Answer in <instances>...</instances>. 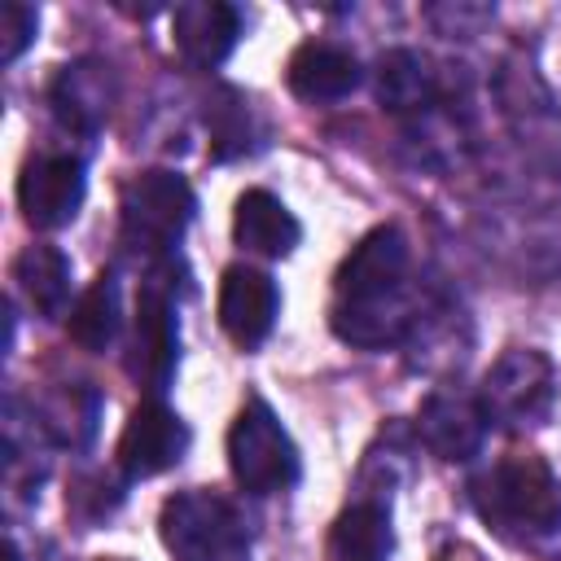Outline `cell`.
Returning a JSON list of instances; mask_svg holds the SVG:
<instances>
[{
	"label": "cell",
	"mask_w": 561,
	"mask_h": 561,
	"mask_svg": "<svg viewBox=\"0 0 561 561\" xmlns=\"http://www.w3.org/2000/svg\"><path fill=\"white\" fill-rule=\"evenodd\" d=\"M329 324L359 351H381L421 324V307L408 294V237L399 224L368 228L333 276Z\"/></svg>",
	"instance_id": "6da1fadb"
},
{
	"label": "cell",
	"mask_w": 561,
	"mask_h": 561,
	"mask_svg": "<svg viewBox=\"0 0 561 561\" xmlns=\"http://www.w3.org/2000/svg\"><path fill=\"white\" fill-rule=\"evenodd\" d=\"M469 491L478 513L508 539L535 543L561 535V478L530 451L500 456Z\"/></svg>",
	"instance_id": "7a4b0ae2"
},
{
	"label": "cell",
	"mask_w": 561,
	"mask_h": 561,
	"mask_svg": "<svg viewBox=\"0 0 561 561\" xmlns=\"http://www.w3.org/2000/svg\"><path fill=\"white\" fill-rule=\"evenodd\" d=\"M228 469L245 495H276L298 482V447L263 399H245V408L237 412L228 430Z\"/></svg>",
	"instance_id": "3957f363"
},
{
	"label": "cell",
	"mask_w": 561,
	"mask_h": 561,
	"mask_svg": "<svg viewBox=\"0 0 561 561\" xmlns=\"http://www.w3.org/2000/svg\"><path fill=\"white\" fill-rule=\"evenodd\" d=\"M478 403L486 425L500 430H535L552 416L557 403V368L535 346H508L482 377Z\"/></svg>",
	"instance_id": "277c9868"
},
{
	"label": "cell",
	"mask_w": 561,
	"mask_h": 561,
	"mask_svg": "<svg viewBox=\"0 0 561 561\" xmlns=\"http://www.w3.org/2000/svg\"><path fill=\"white\" fill-rule=\"evenodd\" d=\"M162 543L175 561H250L237 508L215 491H180L162 504Z\"/></svg>",
	"instance_id": "5b68a950"
},
{
	"label": "cell",
	"mask_w": 561,
	"mask_h": 561,
	"mask_svg": "<svg viewBox=\"0 0 561 561\" xmlns=\"http://www.w3.org/2000/svg\"><path fill=\"white\" fill-rule=\"evenodd\" d=\"M197 210V197L180 171H140L127 180L123 202H118V224H123V245L136 254H167L180 245L188 219Z\"/></svg>",
	"instance_id": "8992f818"
},
{
	"label": "cell",
	"mask_w": 561,
	"mask_h": 561,
	"mask_svg": "<svg viewBox=\"0 0 561 561\" xmlns=\"http://www.w3.org/2000/svg\"><path fill=\"white\" fill-rule=\"evenodd\" d=\"M180 364V320H175V298L171 289L153 276L131 316V346H127V373L145 390H167Z\"/></svg>",
	"instance_id": "52a82bcc"
},
{
	"label": "cell",
	"mask_w": 561,
	"mask_h": 561,
	"mask_svg": "<svg viewBox=\"0 0 561 561\" xmlns=\"http://www.w3.org/2000/svg\"><path fill=\"white\" fill-rule=\"evenodd\" d=\"M83 162L70 153H31L18 175V206L31 228H66L83 206Z\"/></svg>",
	"instance_id": "ba28073f"
},
{
	"label": "cell",
	"mask_w": 561,
	"mask_h": 561,
	"mask_svg": "<svg viewBox=\"0 0 561 561\" xmlns=\"http://www.w3.org/2000/svg\"><path fill=\"white\" fill-rule=\"evenodd\" d=\"M188 451V425L180 412H171L162 399H145L131 408L123 434H118V465L131 482L158 478L171 465H180Z\"/></svg>",
	"instance_id": "9c48e42d"
},
{
	"label": "cell",
	"mask_w": 561,
	"mask_h": 561,
	"mask_svg": "<svg viewBox=\"0 0 561 561\" xmlns=\"http://www.w3.org/2000/svg\"><path fill=\"white\" fill-rule=\"evenodd\" d=\"M215 311H219V329L241 346V351H254L267 342L276 316H280V289L267 272L250 267V263H232L219 280V298H215Z\"/></svg>",
	"instance_id": "30bf717a"
},
{
	"label": "cell",
	"mask_w": 561,
	"mask_h": 561,
	"mask_svg": "<svg viewBox=\"0 0 561 561\" xmlns=\"http://www.w3.org/2000/svg\"><path fill=\"white\" fill-rule=\"evenodd\" d=\"M241 39V9L224 0H184L171 9V44L193 70H215Z\"/></svg>",
	"instance_id": "8fae6325"
},
{
	"label": "cell",
	"mask_w": 561,
	"mask_h": 561,
	"mask_svg": "<svg viewBox=\"0 0 561 561\" xmlns=\"http://www.w3.org/2000/svg\"><path fill=\"white\" fill-rule=\"evenodd\" d=\"M416 438L438 460H469L482 451L486 412L478 399H469L460 390H434V394H425V403L416 412Z\"/></svg>",
	"instance_id": "7c38bea8"
},
{
	"label": "cell",
	"mask_w": 561,
	"mask_h": 561,
	"mask_svg": "<svg viewBox=\"0 0 561 561\" xmlns=\"http://www.w3.org/2000/svg\"><path fill=\"white\" fill-rule=\"evenodd\" d=\"M285 83L298 101H311V105L342 101L359 88V57L346 44H333V39H302L289 53Z\"/></svg>",
	"instance_id": "4fadbf2b"
},
{
	"label": "cell",
	"mask_w": 561,
	"mask_h": 561,
	"mask_svg": "<svg viewBox=\"0 0 561 561\" xmlns=\"http://www.w3.org/2000/svg\"><path fill=\"white\" fill-rule=\"evenodd\" d=\"M232 237L241 250L263 259H285L302 241V224L272 188H245L232 206Z\"/></svg>",
	"instance_id": "5bb4252c"
},
{
	"label": "cell",
	"mask_w": 561,
	"mask_h": 561,
	"mask_svg": "<svg viewBox=\"0 0 561 561\" xmlns=\"http://www.w3.org/2000/svg\"><path fill=\"white\" fill-rule=\"evenodd\" d=\"M373 92H377V105L390 114H421L438 101V70L416 48H390L377 57Z\"/></svg>",
	"instance_id": "9a60e30c"
},
{
	"label": "cell",
	"mask_w": 561,
	"mask_h": 561,
	"mask_svg": "<svg viewBox=\"0 0 561 561\" xmlns=\"http://www.w3.org/2000/svg\"><path fill=\"white\" fill-rule=\"evenodd\" d=\"M53 114L61 127H75L83 136H92L101 127V118L110 114V101H114V75L105 61H75L57 75L53 92Z\"/></svg>",
	"instance_id": "2e32d148"
},
{
	"label": "cell",
	"mask_w": 561,
	"mask_h": 561,
	"mask_svg": "<svg viewBox=\"0 0 561 561\" xmlns=\"http://www.w3.org/2000/svg\"><path fill=\"white\" fill-rule=\"evenodd\" d=\"M394 530L381 500H355L337 513L329 530V561H390Z\"/></svg>",
	"instance_id": "e0dca14e"
},
{
	"label": "cell",
	"mask_w": 561,
	"mask_h": 561,
	"mask_svg": "<svg viewBox=\"0 0 561 561\" xmlns=\"http://www.w3.org/2000/svg\"><path fill=\"white\" fill-rule=\"evenodd\" d=\"M13 280L26 307L44 320H57L70 302V259L57 245H26L13 259Z\"/></svg>",
	"instance_id": "ac0fdd59"
},
{
	"label": "cell",
	"mask_w": 561,
	"mask_h": 561,
	"mask_svg": "<svg viewBox=\"0 0 561 561\" xmlns=\"http://www.w3.org/2000/svg\"><path fill=\"white\" fill-rule=\"evenodd\" d=\"M118 324H123L118 280H114L110 272H101V276H96V280L75 298V307H70V320H66L70 342H75V346H83V351H92V355H101L105 346H114Z\"/></svg>",
	"instance_id": "d6986e66"
},
{
	"label": "cell",
	"mask_w": 561,
	"mask_h": 561,
	"mask_svg": "<svg viewBox=\"0 0 561 561\" xmlns=\"http://www.w3.org/2000/svg\"><path fill=\"white\" fill-rule=\"evenodd\" d=\"M206 127H210V158L228 162L245 149H254V105L237 88H219L215 101L206 105Z\"/></svg>",
	"instance_id": "ffe728a7"
},
{
	"label": "cell",
	"mask_w": 561,
	"mask_h": 561,
	"mask_svg": "<svg viewBox=\"0 0 561 561\" xmlns=\"http://www.w3.org/2000/svg\"><path fill=\"white\" fill-rule=\"evenodd\" d=\"M35 31H39V13L31 4H18V0L0 4V57L9 66L26 53V44L35 39Z\"/></svg>",
	"instance_id": "44dd1931"
},
{
	"label": "cell",
	"mask_w": 561,
	"mask_h": 561,
	"mask_svg": "<svg viewBox=\"0 0 561 561\" xmlns=\"http://www.w3.org/2000/svg\"><path fill=\"white\" fill-rule=\"evenodd\" d=\"M9 561H22V557H18V548H13V543H9Z\"/></svg>",
	"instance_id": "7402d4cb"
}]
</instances>
